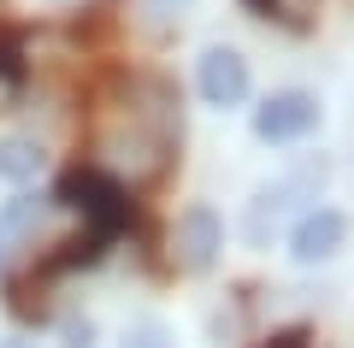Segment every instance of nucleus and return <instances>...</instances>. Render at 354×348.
Returning <instances> with one entry per match:
<instances>
[{
    "label": "nucleus",
    "instance_id": "1",
    "mask_svg": "<svg viewBox=\"0 0 354 348\" xmlns=\"http://www.w3.org/2000/svg\"><path fill=\"white\" fill-rule=\"evenodd\" d=\"M325 177H330V160H307V165H295L290 177L266 183L260 195L248 201V212H242V237H248L254 248H266V242H272V237L283 230V224H290L295 212H301V201H319Z\"/></svg>",
    "mask_w": 354,
    "mask_h": 348
},
{
    "label": "nucleus",
    "instance_id": "2",
    "mask_svg": "<svg viewBox=\"0 0 354 348\" xmlns=\"http://www.w3.org/2000/svg\"><path fill=\"white\" fill-rule=\"evenodd\" d=\"M59 201L83 212L88 237H101V242L130 224V189H124V177H113L106 165H71L65 183H59Z\"/></svg>",
    "mask_w": 354,
    "mask_h": 348
},
{
    "label": "nucleus",
    "instance_id": "3",
    "mask_svg": "<svg viewBox=\"0 0 354 348\" xmlns=\"http://www.w3.org/2000/svg\"><path fill=\"white\" fill-rule=\"evenodd\" d=\"M319 130V100L307 89H278L254 107V136L260 142H301Z\"/></svg>",
    "mask_w": 354,
    "mask_h": 348
},
{
    "label": "nucleus",
    "instance_id": "4",
    "mask_svg": "<svg viewBox=\"0 0 354 348\" xmlns=\"http://www.w3.org/2000/svg\"><path fill=\"white\" fill-rule=\"evenodd\" d=\"M195 89H201L207 107H242L254 89L248 77V59H242L236 48H225V42H213V48L195 59Z\"/></svg>",
    "mask_w": 354,
    "mask_h": 348
},
{
    "label": "nucleus",
    "instance_id": "5",
    "mask_svg": "<svg viewBox=\"0 0 354 348\" xmlns=\"http://www.w3.org/2000/svg\"><path fill=\"white\" fill-rule=\"evenodd\" d=\"M342 242H348V212H337V207H307L290 230L295 266H325L330 254H342Z\"/></svg>",
    "mask_w": 354,
    "mask_h": 348
},
{
    "label": "nucleus",
    "instance_id": "6",
    "mask_svg": "<svg viewBox=\"0 0 354 348\" xmlns=\"http://www.w3.org/2000/svg\"><path fill=\"white\" fill-rule=\"evenodd\" d=\"M177 266L183 272H207V266L218 260V248H225V224H218L213 207H189L183 219H177Z\"/></svg>",
    "mask_w": 354,
    "mask_h": 348
},
{
    "label": "nucleus",
    "instance_id": "7",
    "mask_svg": "<svg viewBox=\"0 0 354 348\" xmlns=\"http://www.w3.org/2000/svg\"><path fill=\"white\" fill-rule=\"evenodd\" d=\"M41 142L36 136H0V177L6 183H36L41 177Z\"/></svg>",
    "mask_w": 354,
    "mask_h": 348
},
{
    "label": "nucleus",
    "instance_id": "8",
    "mask_svg": "<svg viewBox=\"0 0 354 348\" xmlns=\"http://www.w3.org/2000/svg\"><path fill=\"white\" fill-rule=\"evenodd\" d=\"M260 18H278V24H290V30H307L313 24V12H319V0H248Z\"/></svg>",
    "mask_w": 354,
    "mask_h": 348
},
{
    "label": "nucleus",
    "instance_id": "9",
    "mask_svg": "<svg viewBox=\"0 0 354 348\" xmlns=\"http://www.w3.org/2000/svg\"><path fill=\"white\" fill-rule=\"evenodd\" d=\"M124 348H177V342H171V331H165L160 319H142L136 331L124 336Z\"/></svg>",
    "mask_w": 354,
    "mask_h": 348
},
{
    "label": "nucleus",
    "instance_id": "10",
    "mask_svg": "<svg viewBox=\"0 0 354 348\" xmlns=\"http://www.w3.org/2000/svg\"><path fill=\"white\" fill-rule=\"evenodd\" d=\"M88 336H95L88 324H71V331H65V348H88Z\"/></svg>",
    "mask_w": 354,
    "mask_h": 348
},
{
    "label": "nucleus",
    "instance_id": "11",
    "mask_svg": "<svg viewBox=\"0 0 354 348\" xmlns=\"http://www.w3.org/2000/svg\"><path fill=\"white\" fill-rule=\"evenodd\" d=\"M266 348H307V336H301V331H283V336H272Z\"/></svg>",
    "mask_w": 354,
    "mask_h": 348
},
{
    "label": "nucleus",
    "instance_id": "12",
    "mask_svg": "<svg viewBox=\"0 0 354 348\" xmlns=\"http://www.w3.org/2000/svg\"><path fill=\"white\" fill-rule=\"evenodd\" d=\"M153 12H177V6H189V0H148Z\"/></svg>",
    "mask_w": 354,
    "mask_h": 348
},
{
    "label": "nucleus",
    "instance_id": "13",
    "mask_svg": "<svg viewBox=\"0 0 354 348\" xmlns=\"http://www.w3.org/2000/svg\"><path fill=\"white\" fill-rule=\"evenodd\" d=\"M0 348H36V342H18V336H12V342H0Z\"/></svg>",
    "mask_w": 354,
    "mask_h": 348
},
{
    "label": "nucleus",
    "instance_id": "14",
    "mask_svg": "<svg viewBox=\"0 0 354 348\" xmlns=\"http://www.w3.org/2000/svg\"><path fill=\"white\" fill-rule=\"evenodd\" d=\"M0 248H6V237H0Z\"/></svg>",
    "mask_w": 354,
    "mask_h": 348
}]
</instances>
